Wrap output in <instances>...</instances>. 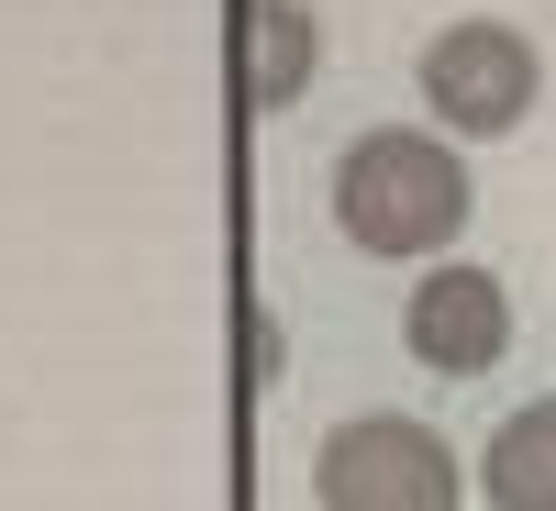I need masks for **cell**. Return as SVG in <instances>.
I'll list each match as a JSON object with an SVG mask.
<instances>
[{
	"label": "cell",
	"instance_id": "7a4b0ae2",
	"mask_svg": "<svg viewBox=\"0 0 556 511\" xmlns=\"http://www.w3.org/2000/svg\"><path fill=\"white\" fill-rule=\"evenodd\" d=\"M312 500L323 511H456L468 500V468L412 411H356V423H334L312 445Z\"/></svg>",
	"mask_w": 556,
	"mask_h": 511
},
{
	"label": "cell",
	"instance_id": "6da1fadb",
	"mask_svg": "<svg viewBox=\"0 0 556 511\" xmlns=\"http://www.w3.org/2000/svg\"><path fill=\"white\" fill-rule=\"evenodd\" d=\"M468 201H479L468 156L424 123H379L334 156V222L356 256H445L468 234Z\"/></svg>",
	"mask_w": 556,
	"mask_h": 511
},
{
	"label": "cell",
	"instance_id": "277c9868",
	"mask_svg": "<svg viewBox=\"0 0 556 511\" xmlns=\"http://www.w3.org/2000/svg\"><path fill=\"white\" fill-rule=\"evenodd\" d=\"M401 345L434 367V379H490L513 356V301H501L490 267H424L401 301Z\"/></svg>",
	"mask_w": 556,
	"mask_h": 511
},
{
	"label": "cell",
	"instance_id": "8992f818",
	"mask_svg": "<svg viewBox=\"0 0 556 511\" xmlns=\"http://www.w3.org/2000/svg\"><path fill=\"white\" fill-rule=\"evenodd\" d=\"M312 56H323V34L301 0H245V101L256 112H290L312 89Z\"/></svg>",
	"mask_w": 556,
	"mask_h": 511
},
{
	"label": "cell",
	"instance_id": "5b68a950",
	"mask_svg": "<svg viewBox=\"0 0 556 511\" xmlns=\"http://www.w3.org/2000/svg\"><path fill=\"white\" fill-rule=\"evenodd\" d=\"M479 500H490V511H556V389L490 423V445H479Z\"/></svg>",
	"mask_w": 556,
	"mask_h": 511
},
{
	"label": "cell",
	"instance_id": "3957f363",
	"mask_svg": "<svg viewBox=\"0 0 556 511\" xmlns=\"http://www.w3.org/2000/svg\"><path fill=\"white\" fill-rule=\"evenodd\" d=\"M412 89H424L434 133H468V145H490V133H513V123L534 112L545 67H534V34H513V23L468 12V23H445V34L424 44V67H412Z\"/></svg>",
	"mask_w": 556,
	"mask_h": 511
}]
</instances>
